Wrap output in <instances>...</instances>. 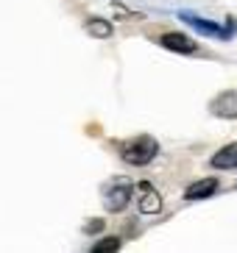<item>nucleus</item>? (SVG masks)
I'll return each instance as SVG.
<instances>
[{
	"label": "nucleus",
	"mask_w": 237,
	"mask_h": 253,
	"mask_svg": "<svg viewBox=\"0 0 237 253\" xmlns=\"http://www.w3.org/2000/svg\"><path fill=\"white\" fill-rule=\"evenodd\" d=\"M118 248H120L118 239H109V242H98V245L92 248V251H95V253H104V251H118Z\"/></svg>",
	"instance_id": "nucleus-10"
},
{
	"label": "nucleus",
	"mask_w": 237,
	"mask_h": 253,
	"mask_svg": "<svg viewBox=\"0 0 237 253\" xmlns=\"http://www.w3.org/2000/svg\"><path fill=\"white\" fill-rule=\"evenodd\" d=\"M159 42H162V47H168V50H176V53H195V50H198V45H195L193 39L181 37V34H165Z\"/></svg>",
	"instance_id": "nucleus-5"
},
{
	"label": "nucleus",
	"mask_w": 237,
	"mask_h": 253,
	"mask_svg": "<svg viewBox=\"0 0 237 253\" xmlns=\"http://www.w3.org/2000/svg\"><path fill=\"white\" fill-rule=\"evenodd\" d=\"M178 17H181L187 25H193L195 31L209 34V37H215V39H229L232 37V23L229 25H218V23H212V20H204V17H198V14H190V11H178Z\"/></svg>",
	"instance_id": "nucleus-2"
},
{
	"label": "nucleus",
	"mask_w": 237,
	"mask_h": 253,
	"mask_svg": "<svg viewBox=\"0 0 237 253\" xmlns=\"http://www.w3.org/2000/svg\"><path fill=\"white\" fill-rule=\"evenodd\" d=\"M212 167L215 170H232V167H237V142H232V145H226V148H221L212 156Z\"/></svg>",
	"instance_id": "nucleus-6"
},
{
	"label": "nucleus",
	"mask_w": 237,
	"mask_h": 253,
	"mask_svg": "<svg viewBox=\"0 0 237 253\" xmlns=\"http://www.w3.org/2000/svg\"><path fill=\"white\" fill-rule=\"evenodd\" d=\"M128 198H131V184L128 181H115L112 186H106V192H104L106 211H123Z\"/></svg>",
	"instance_id": "nucleus-3"
},
{
	"label": "nucleus",
	"mask_w": 237,
	"mask_h": 253,
	"mask_svg": "<svg viewBox=\"0 0 237 253\" xmlns=\"http://www.w3.org/2000/svg\"><path fill=\"white\" fill-rule=\"evenodd\" d=\"M212 114H218V117H237V95L235 92H226V95L215 97Z\"/></svg>",
	"instance_id": "nucleus-7"
},
{
	"label": "nucleus",
	"mask_w": 237,
	"mask_h": 253,
	"mask_svg": "<svg viewBox=\"0 0 237 253\" xmlns=\"http://www.w3.org/2000/svg\"><path fill=\"white\" fill-rule=\"evenodd\" d=\"M162 209V198L156 195V189L154 186H148V184H142V198H140V211L142 214H156Z\"/></svg>",
	"instance_id": "nucleus-8"
},
{
	"label": "nucleus",
	"mask_w": 237,
	"mask_h": 253,
	"mask_svg": "<svg viewBox=\"0 0 237 253\" xmlns=\"http://www.w3.org/2000/svg\"><path fill=\"white\" fill-rule=\"evenodd\" d=\"M87 31L92 34V37H98V39H106V37L112 34V25L104 23V20H89V23H87Z\"/></svg>",
	"instance_id": "nucleus-9"
},
{
	"label": "nucleus",
	"mask_w": 237,
	"mask_h": 253,
	"mask_svg": "<svg viewBox=\"0 0 237 253\" xmlns=\"http://www.w3.org/2000/svg\"><path fill=\"white\" fill-rule=\"evenodd\" d=\"M218 192V181L215 178H204V181H195V184L187 186L184 198L187 201H204V198H209V195Z\"/></svg>",
	"instance_id": "nucleus-4"
},
{
	"label": "nucleus",
	"mask_w": 237,
	"mask_h": 253,
	"mask_svg": "<svg viewBox=\"0 0 237 253\" xmlns=\"http://www.w3.org/2000/svg\"><path fill=\"white\" fill-rule=\"evenodd\" d=\"M156 150H159V145H156V139H151V136H137V139H131L128 145H123V159H126L128 164H148L151 159L156 156Z\"/></svg>",
	"instance_id": "nucleus-1"
}]
</instances>
